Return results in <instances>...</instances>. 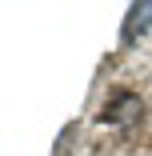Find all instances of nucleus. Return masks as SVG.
Returning a JSON list of instances; mask_svg holds the SVG:
<instances>
[{"mask_svg": "<svg viewBox=\"0 0 152 156\" xmlns=\"http://www.w3.org/2000/svg\"><path fill=\"white\" fill-rule=\"evenodd\" d=\"M72 136H76V124H68V128L60 132V144H56V156H68V144H72Z\"/></svg>", "mask_w": 152, "mask_h": 156, "instance_id": "2", "label": "nucleus"}, {"mask_svg": "<svg viewBox=\"0 0 152 156\" xmlns=\"http://www.w3.org/2000/svg\"><path fill=\"white\" fill-rule=\"evenodd\" d=\"M148 28H152V0H144V4H132V8H128L120 40H124V44H132V40H140V36L148 32Z\"/></svg>", "mask_w": 152, "mask_h": 156, "instance_id": "1", "label": "nucleus"}]
</instances>
